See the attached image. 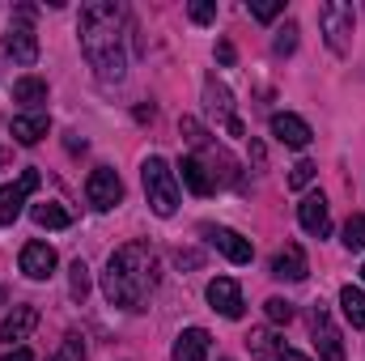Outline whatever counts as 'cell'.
<instances>
[{"label": "cell", "instance_id": "cell-38", "mask_svg": "<svg viewBox=\"0 0 365 361\" xmlns=\"http://www.w3.org/2000/svg\"><path fill=\"white\" fill-rule=\"evenodd\" d=\"M361 276H365V268H361Z\"/></svg>", "mask_w": 365, "mask_h": 361}, {"label": "cell", "instance_id": "cell-12", "mask_svg": "<svg viewBox=\"0 0 365 361\" xmlns=\"http://www.w3.org/2000/svg\"><path fill=\"white\" fill-rule=\"evenodd\" d=\"M272 136L280 145H289V149H306L310 145V123L302 119V115H289V111H276L272 115Z\"/></svg>", "mask_w": 365, "mask_h": 361}, {"label": "cell", "instance_id": "cell-28", "mask_svg": "<svg viewBox=\"0 0 365 361\" xmlns=\"http://www.w3.org/2000/svg\"><path fill=\"white\" fill-rule=\"evenodd\" d=\"M179 132L195 145V149H204V145H208V132H204V128H200V119H191V115H182V119H179Z\"/></svg>", "mask_w": 365, "mask_h": 361}, {"label": "cell", "instance_id": "cell-11", "mask_svg": "<svg viewBox=\"0 0 365 361\" xmlns=\"http://www.w3.org/2000/svg\"><path fill=\"white\" fill-rule=\"evenodd\" d=\"M314 349H319V361H344V340H340V332H336V323H331V315L319 306L314 310Z\"/></svg>", "mask_w": 365, "mask_h": 361}, {"label": "cell", "instance_id": "cell-30", "mask_svg": "<svg viewBox=\"0 0 365 361\" xmlns=\"http://www.w3.org/2000/svg\"><path fill=\"white\" fill-rule=\"evenodd\" d=\"M314 171H319V166L302 158V162H297V166L289 171V187H293V191H302V187H310V179H314Z\"/></svg>", "mask_w": 365, "mask_h": 361}, {"label": "cell", "instance_id": "cell-26", "mask_svg": "<svg viewBox=\"0 0 365 361\" xmlns=\"http://www.w3.org/2000/svg\"><path fill=\"white\" fill-rule=\"evenodd\" d=\"M293 47H297V21H284L272 39V51L276 56H293Z\"/></svg>", "mask_w": 365, "mask_h": 361}, {"label": "cell", "instance_id": "cell-33", "mask_svg": "<svg viewBox=\"0 0 365 361\" xmlns=\"http://www.w3.org/2000/svg\"><path fill=\"white\" fill-rule=\"evenodd\" d=\"M175 264H179V268H200V251H175Z\"/></svg>", "mask_w": 365, "mask_h": 361}, {"label": "cell", "instance_id": "cell-22", "mask_svg": "<svg viewBox=\"0 0 365 361\" xmlns=\"http://www.w3.org/2000/svg\"><path fill=\"white\" fill-rule=\"evenodd\" d=\"M247 349H251V361H268V357H280V340H276L272 327H259V332H251L247 336Z\"/></svg>", "mask_w": 365, "mask_h": 361}, {"label": "cell", "instance_id": "cell-32", "mask_svg": "<svg viewBox=\"0 0 365 361\" xmlns=\"http://www.w3.org/2000/svg\"><path fill=\"white\" fill-rule=\"evenodd\" d=\"M187 13H191V21H195V26H208V21H217V4H208V0H195Z\"/></svg>", "mask_w": 365, "mask_h": 361}, {"label": "cell", "instance_id": "cell-31", "mask_svg": "<svg viewBox=\"0 0 365 361\" xmlns=\"http://www.w3.org/2000/svg\"><path fill=\"white\" fill-rule=\"evenodd\" d=\"M264 310H268L272 323H289V319H293V302H284V298H268Z\"/></svg>", "mask_w": 365, "mask_h": 361}, {"label": "cell", "instance_id": "cell-14", "mask_svg": "<svg viewBox=\"0 0 365 361\" xmlns=\"http://www.w3.org/2000/svg\"><path fill=\"white\" fill-rule=\"evenodd\" d=\"M306 251L297 243H284L280 251L272 255V276L276 280H306Z\"/></svg>", "mask_w": 365, "mask_h": 361}, {"label": "cell", "instance_id": "cell-37", "mask_svg": "<svg viewBox=\"0 0 365 361\" xmlns=\"http://www.w3.org/2000/svg\"><path fill=\"white\" fill-rule=\"evenodd\" d=\"M0 306H4V293H0Z\"/></svg>", "mask_w": 365, "mask_h": 361}, {"label": "cell", "instance_id": "cell-8", "mask_svg": "<svg viewBox=\"0 0 365 361\" xmlns=\"http://www.w3.org/2000/svg\"><path fill=\"white\" fill-rule=\"evenodd\" d=\"M297 221H302L306 234L327 238V234H331V208H327V195H323V191L302 195V204H297Z\"/></svg>", "mask_w": 365, "mask_h": 361}, {"label": "cell", "instance_id": "cell-21", "mask_svg": "<svg viewBox=\"0 0 365 361\" xmlns=\"http://www.w3.org/2000/svg\"><path fill=\"white\" fill-rule=\"evenodd\" d=\"M340 310H344V319H349L353 327L365 332V289L361 285H344V289H340Z\"/></svg>", "mask_w": 365, "mask_h": 361}, {"label": "cell", "instance_id": "cell-36", "mask_svg": "<svg viewBox=\"0 0 365 361\" xmlns=\"http://www.w3.org/2000/svg\"><path fill=\"white\" fill-rule=\"evenodd\" d=\"M276 361H310L306 353H297V349H280V357Z\"/></svg>", "mask_w": 365, "mask_h": 361}, {"label": "cell", "instance_id": "cell-1", "mask_svg": "<svg viewBox=\"0 0 365 361\" xmlns=\"http://www.w3.org/2000/svg\"><path fill=\"white\" fill-rule=\"evenodd\" d=\"M81 56L90 60L98 81H119L128 68L123 56V9L115 0H90L81 4Z\"/></svg>", "mask_w": 365, "mask_h": 361}, {"label": "cell", "instance_id": "cell-3", "mask_svg": "<svg viewBox=\"0 0 365 361\" xmlns=\"http://www.w3.org/2000/svg\"><path fill=\"white\" fill-rule=\"evenodd\" d=\"M140 179H145L149 208H153L158 217H175V208H179V179H175L170 162H166V158H145Z\"/></svg>", "mask_w": 365, "mask_h": 361}, {"label": "cell", "instance_id": "cell-4", "mask_svg": "<svg viewBox=\"0 0 365 361\" xmlns=\"http://www.w3.org/2000/svg\"><path fill=\"white\" fill-rule=\"evenodd\" d=\"M319 26H323V34H327V47H331L336 56H344V51H349V34H353V4L327 0V4L319 9Z\"/></svg>", "mask_w": 365, "mask_h": 361}, {"label": "cell", "instance_id": "cell-27", "mask_svg": "<svg viewBox=\"0 0 365 361\" xmlns=\"http://www.w3.org/2000/svg\"><path fill=\"white\" fill-rule=\"evenodd\" d=\"M51 361H86V340H81V336H64L60 353H56Z\"/></svg>", "mask_w": 365, "mask_h": 361}, {"label": "cell", "instance_id": "cell-20", "mask_svg": "<svg viewBox=\"0 0 365 361\" xmlns=\"http://www.w3.org/2000/svg\"><path fill=\"white\" fill-rule=\"evenodd\" d=\"M13 102L38 111V106L47 102V81H43V77H17V81H13Z\"/></svg>", "mask_w": 365, "mask_h": 361}, {"label": "cell", "instance_id": "cell-7", "mask_svg": "<svg viewBox=\"0 0 365 361\" xmlns=\"http://www.w3.org/2000/svg\"><path fill=\"white\" fill-rule=\"evenodd\" d=\"M34 187H38V171H21L17 183H4V187H0V225H13V221L21 217L26 195H30Z\"/></svg>", "mask_w": 365, "mask_h": 361}, {"label": "cell", "instance_id": "cell-25", "mask_svg": "<svg viewBox=\"0 0 365 361\" xmlns=\"http://www.w3.org/2000/svg\"><path fill=\"white\" fill-rule=\"evenodd\" d=\"M68 272H73V276H68V293H73L77 302H86V293H90V268H86V260H77Z\"/></svg>", "mask_w": 365, "mask_h": 361}, {"label": "cell", "instance_id": "cell-5", "mask_svg": "<svg viewBox=\"0 0 365 361\" xmlns=\"http://www.w3.org/2000/svg\"><path fill=\"white\" fill-rule=\"evenodd\" d=\"M0 47H4V56H9L13 64H34V60H38V34H34V26H30L26 17L4 30Z\"/></svg>", "mask_w": 365, "mask_h": 361}, {"label": "cell", "instance_id": "cell-19", "mask_svg": "<svg viewBox=\"0 0 365 361\" xmlns=\"http://www.w3.org/2000/svg\"><path fill=\"white\" fill-rule=\"evenodd\" d=\"M30 217H34V225H43V230H68V225H73V213H68L64 204H51V200L34 204Z\"/></svg>", "mask_w": 365, "mask_h": 361}, {"label": "cell", "instance_id": "cell-23", "mask_svg": "<svg viewBox=\"0 0 365 361\" xmlns=\"http://www.w3.org/2000/svg\"><path fill=\"white\" fill-rule=\"evenodd\" d=\"M204 102H208V111H217L225 123H230V119H238V115H234V102H230V90H225L221 81H212V77L204 81Z\"/></svg>", "mask_w": 365, "mask_h": 361}, {"label": "cell", "instance_id": "cell-15", "mask_svg": "<svg viewBox=\"0 0 365 361\" xmlns=\"http://www.w3.org/2000/svg\"><path fill=\"white\" fill-rule=\"evenodd\" d=\"M21 272H26L30 280H47V276L56 272V251H51L47 243H26V247H21Z\"/></svg>", "mask_w": 365, "mask_h": 361}, {"label": "cell", "instance_id": "cell-6", "mask_svg": "<svg viewBox=\"0 0 365 361\" xmlns=\"http://www.w3.org/2000/svg\"><path fill=\"white\" fill-rule=\"evenodd\" d=\"M86 195H90V204L98 213H110L115 204H123V183H119V175L110 166H98L90 175V183H86Z\"/></svg>", "mask_w": 365, "mask_h": 361}, {"label": "cell", "instance_id": "cell-9", "mask_svg": "<svg viewBox=\"0 0 365 361\" xmlns=\"http://www.w3.org/2000/svg\"><path fill=\"white\" fill-rule=\"evenodd\" d=\"M204 234H208V243L230 260V264H251V255H255V247H251V238H242L238 230H225V225H204Z\"/></svg>", "mask_w": 365, "mask_h": 361}, {"label": "cell", "instance_id": "cell-35", "mask_svg": "<svg viewBox=\"0 0 365 361\" xmlns=\"http://www.w3.org/2000/svg\"><path fill=\"white\" fill-rule=\"evenodd\" d=\"M4 361H34V353H30V349H26V345H17V349H13V353H4Z\"/></svg>", "mask_w": 365, "mask_h": 361}, {"label": "cell", "instance_id": "cell-10", "mask_svg": "<svg viewBox=\"0 0 365 361\" xmlns=\"http://www.w3.org/2000/svg\"><path fill=\"white\" fill-rule=\"evenodd\" d=\"M208 302H212L217 315H225V319H242V289H238L234 276H217V280H208Z\"/></svg>", "mask_w": 365, "mask_h": 361}, {"label": "cell", "instance_id": "cell-24", "mask_svg": "<svg viewBox=\"0 0 365 361\" xmlns=\"http://www.w3.org/2000/svg\"><path fill=\"white\" fill-rule=\"evenodd\" d=\"M349 251H365V213H353L344 221V238H340Z\"/></svg>", "mask_w": 365, "mask_h": 361}, {"label": "cell", "instance_id": "cell-13", "mask_svg": "<svg viewBox=\"0 0 365 361\" xmlns=\"http://www.w3.org/2000/svg\"><path fill=\"white\" fill-rule=\"evenodd\" d=\"M34 327H38V310H34V306H13V315L0 319V340H4V345H17V340H26Z\"/></svg>", "mask_w": 365, "mask_h": 361}, {"label": "cell", "instance_id": "cell-16", "mask_svg": "<svg viewBox=\"0 0 365 361\" xmlns=\"http://www.w3.org/2000/svg\"><path fill=\"white\" fill-rule=\"evenodd\" d=\"M208 349H212V336L204 327H182L170 357L175 361H208Z\"/></svg>", "mask_w": 365, "mask_h": 361}, {"label": "cell", "instance_id": "cell-18", "mask_svg": "<svg viewBox=\"0 0 365 361\" xmlns=\"http://www.w3.org/2000/svg\"><path fill=\"white\" fill-rule=\"evenodd\" d=\"M179 171H182V187L191 195H212V175H208V166L200 158H182Z\"/></svg>", "mask_w": 365, "mask_h": 361}, {"label": "cell", "instance_id": "cell-29", "mask_svg": "<svg viewBox=\"0 0 365 361\" xmlns=\"http://www.w3.org/2000/svg\"><path fill=\"white\" fill-rule=\"evenodd\" d=\"M284 13V0H251V17L255 21H272Z\"/></svg>", "mask_w": 365, "mask_h": 361}, {"label": "cell", "instance_id": "cell-34", "mask_svg": "<svg viewBox=\"0 0 365 361\" xmlns=\"http://www.w3.org/2000/svg\"><path fill=\"white\" fill-rule=\"evenodd\" d=\"M217 60H221V64H234V43L221 39V43H217Z\"/></svg>", "mask_w": 365, "mask_h": 361}, {"label": "cell", "instance_id": "cell-2", "mask_svg": "<svg viewBox=\"0 0 365 361\" xmlns=\"http://www.w3.org/2000/svg\"><path fill=\"white\" fill-rule=\"evenodd\" d=\"M158 289V255L145 243H123L102 272V293L110 306L123 310H145L149 293Z\"/></svg>", "mask_w": 365, "mask_h": 361}, {"label": "cell", "instance_id": "cell-17", "mask_svg": "<svg viewBox=\"0 0 365 361\" xmlns=\"http://www.w3.org/2000/svg\"><path fill=\"white\" fill-rule=\"evenodd\" d=\"M47 128H51V119H47L43 111H30V115H17L9 132H13L17 145H38V141L47 136Z\"/></svg>", "mask_w": 365, "mask_h": 361}]
</instances>
